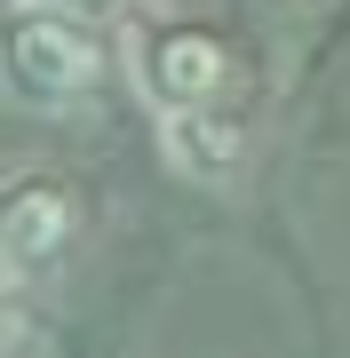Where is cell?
Listing matches in <instances>:
<instances>
[{
	"label": "cell",
	"mask_w": 350,
	"mask_h": 358,
	"mask_svg": "<svg viewBox=\"0 0 350 358\" xmlns=\"http://www.w3.org/2000/svg\"><path fill=\"white\" fill-rule=\"evenodd\" d=\"M104 80V40H96L80 16H56V8H24L16 0L0 16V88L32 112H72V103L96 96Z\"/></svg>",
	"instance_id": "obj_1"
},
{
	"label": "cell",
	"mask_w": 350,
	"mask_h": 358,
	"mask_svg": "<svg viewBox=\"0 0 350 358\" xmlns=\"http://www.w3.org/2000/svg\"><path fill=\"white\" fill-rule=\"evenodd\" d=\"M136 80L159 112H215L231 88V48L207 24H152L136 40Z\"/></svg>",
	"instance_id": "obj_2"
},
{
	"label": "cell",
	"mask_w": 350,
	"mask_h": 358,
	"mask_svg": "<svg viewBox=\"0 0 350 358\" xmlns=\"http://www.w3.org/2000/svg\"><path fill=\"white\" fill-rule=\"evenodd\" d=\"M159 152L183 183H199V192H223V183L239 176L247 143L223 112H159Z\"/></svg>",
	"instance_id": "obj_3"
},
{
	"label": "cell",
	"mask_w": 350,
	"mask_h": 358,
	"mask_svg": "<svg viewBox=\"0 0 350 358\" xmlns=\"http://www.w3.org/2000/svg\"><path fill=\"white\" fill-rule=\"evenodd\" d=\"M0 239L16 247L24 263H48V255H64V239H72V199H64V183H8L0 192Z\"/></svg>",
	"instance_id": "obj_4"
},
{
	"label": "cell",
	"mask_w": 350,
	"mask_h": 358,
	"mask_svg": "<svg viewBox=\"0 0 350 358\" xmlns=\"http://www.w3.org/2000/svg\"><path fill=\"white\" fill-rule=\"evenodd\" d=\"M16 287H24V255L0 239V303H16Z\"/></svg>",
	"instance_id": "obj_5"
},
{
	"label": "cell",
	"mask_w": 350,
	"mask_h": 358,
	"mask_svg": "<svg viewBox=\"0 0 350 358\" xmlns=\"http://www.w3.org/2000/svg\"><path fill=\"white\" fill-rule=\"evenodd\" d=\"M16 343H24V319H16L8 303H0V358H16Z\"/></svg>",
	"instance_id": "obj_6"
},
{
	"label": "cell",
	"mask_w": 350,
	"mask_h": 358,
	"mask_svg": "<svg viewBox=\"0 0 350 358\" xmlns=\"http://www.w3.org/2000/svg\"><path fill=\"white\" fill-rule=\"evenodd\" d=\"M24 8H56V16H88L96 0H24Z\"/></svg>",
	"instance_id": "obj_7"
}]
</instances>
